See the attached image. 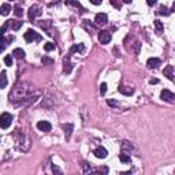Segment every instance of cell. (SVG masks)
Listing matches in <instances>:
<instances>
[{
  "mask_svg": "<svg viewBox=\"0 0 175 175\" xmlns=\"http://www.w3.org/2000/svg\"><path fill=\"white\" fill-rule=\"evenodd\" d=\"M25 40H26V43H33V41H36V43H40L43 40V37L40 36L37 32H34L33 29H29V30H26V33H25Z\"/></svg>",
  "mask_w": 175,
  "mask_h": 175,
  "instance_id": "obj_3",
  "label": "cell"
},
{
  "mask_svg": "<svg viewBox=\"0 0 175 175\" xmlns=\"http://www.w3.org/2000/svg\"><path fill=\"white\" fill-rule=\"evenodd\" d=\"M107 104L111 107H121V104L118 103V101H115V100H112V99H110V100H107Z\"/></svg>",
  "mask_w": 175,
  "mask_h": 175,
  "instance_id": "obj_33",
  "label": "cell"
},
{
  "mask_svg": "<svg viewBox=\"0 0 175 175\" xmlns=\"http://www.w3.org/2000/svg\"><path fill=\"white\" fill-rule=\"evenodd\" d=\"M3 60H4V65H6V66H13V62H14V60H13V56H11V55H6Z\"/></svg>",
  "mask_w": 175,
  "mask_h": 175,
  "instance_id": "obj_30",
  "label": "cell"
},
{
  "mask_svg": "<svg viewBox=\"0 0 175 175\" xmlns=\"http://www.w3.org/2000/svg\"><path fill=\"white\" fill-rule=\"evenodd\" d=\"M55 48H56V45H55L54 43H47L45 45H44V49H45L47 52H49V51H54Z\"/></svg>",
  "mask_w": 175,
  "mask_h": 175,
  "instance_id": "obj_31",
  "label": "cell"
},
{
  "mask_svg": "<svg viewBox=\"0 0 175 175\" xmlns=\"http://www.w3.org/2000/svg\"><path fill=\"white\" fill-rule=\"evenodd\" d=\"M160 97H162V100L168 101V103H175V93L170 92L168 89L162 90V93H160Z\"/></svg>",
  "mask_w": 175,
  "mask_h": 175,
  "instance_id": "obj_6",
  "label": "cell"
},
{
  "mask_svg": "<svg viewBox=\"0 0 175 175\" xmlns=\"http://www.w3.org/2000/svg\"><path fill=\"white\" fill-rule=\"evenodd\" d=\"M14 14H15V17H22L23 15V8H22V6L19 4V3H17V4L14 6Z\"/></svg>",
  "mask_w": 175,
  "mask_h": 175,
  "instance_id": "obj_23",
  "label": "cell"
},
{
  "mask_svg": "<svg viewBox=\"0 0 175 175\" xmlns=\"http://www.w3.org/2000/svg\"><path fill=\"white\" fill-rule=\"evenodd\" d=\"M106 92H107V84L103 82V84L100 85V93L104 96V95H106Z\"/></svg>",
  "mask_w": 175,
  "mask_h": 175,
  "instance_id": "obj_34",
  "label": "cell"
},
{
  "mask_svg": "<svg viewBox=\"0 0 175 175\" xmlns=\"http://www.w3.org/2000/svg\"><path fill=\"white\" fill-rule=\"evenodd\" d=\"M52 173H54V175H63L62 170H60L56 164H52Z\"/></svg>",
  "mask_w": 175,
  "mask_h": 175,
  "instance_id": "obj_32",
  "label": "cell"
},
{
  "mask_svg": "<svg viewBox=\"0 0 175 175\" xmlns=\"http://www.w3.org/2000/svg\"><path fill=\"white\" fill-rule=\"evenodd\" d=\"M63 130H65V134H66V140H70V137H71V133H73V129H74V126H73L71 123H66L63 125Z\"/></svg>",
  "mask_w": 175,
  "mask_h": 175,
  "instance_id": "obj_14",
  "label": "cell"
},
{
  "mask_svg": "<svg viewBox=\"0 0 175 175\" xmlns=\"http://www.w3.org/2000/svg\"><path fill=\"white\" fill-rule=\"evenodd\" d=\"M37 129H39L40 131H44V133H48V131H51L52 126L49 122L47 121H40L39 123H37Z\"/></svg>",
  "mask_w": 175,
  "mask_h": 175,
  "instance_id": "obj_10",
  "label": "cell"
},
{
  "mask_svg": "<svg viewBox=\"0 0 175 175\" xmlns=\"http://www.w3.org/2000/svg\"><path fill=\"white\" fill-rule=\"evenodd\" d=\"M107 155H108V152L103 147H99L97 149H95V156L99 157V159H104V157H107Z\"/></svg>",
  "mask_w": 175,
  "mask_h": 175,
  "instance_id": "obj_13",
  "label": "cell"
},
{
  "mask_svg": "<svg viewBox=\"0 0 175 175\" xmlns=\"http://www.w3.org/2000/svg\"><path fill=\"white\" fill-rule=\"evenodd\" d=\"M41 14H43L41 7H40V6H37V4H34V6H32V7L29 8L28 15H29V19H30V21H34V19H36L37 17H40Z\"/></svg>",
  "mask_w": 175,
  "mask_h": 175,
  "instance_id": "obj_5",
  "label": "cell"
},
{
  "mask_svg": "<svg viewBox=\"0 0 175 175\" xmlns=\"http://www.w3.org/2000/svg\"><path fill=\"white\" fill-rule=\"evenodd\" d=\"M82 171H84V175H92V166H90V163L88 162H82Z\"/></svg>",
  "mask_w": 175,
  "mask_h": 175,
  "instance_id": "obj_18",
  "label": "cell"
},
{
  "mask_svg": "<svg viewBox=\"0 0 175 175\" xmlns=\"http://www.w3.org/2000/svg\"><path fill=\"white\" fill-rule=\"evenodd\" d=\"M173 10H175V3H174V4H173Z\"/></svg>",
  "mask_w": 175,
  "mask_h": 175,
  "instance_id": "obj_41",
  "label": "cell"
},
{
  "mask_svg": "<svg viewBox=\"0 0 175 175\" xmlns=\"http://www.w3.org/2000/svg\"><path fill=\"white\" fill-rule=\"evenodd\" d=\"M2 84H0V88H2V89H4L6 86H7V73L4 71V70H3L2 71Z\"/></svg>",
  "mask_w": 175,
  "mask_h": 175,
  "instance_id": "obj_27",
  "label": "cell"
},
{
  "mask_svg": "<svg viewBox=\"0 0 175 175\" xmlns=\"http://www.w3.org/2000/svg\"><path fill=\"white\" fill-rule=\"evenodd\" d=\"M13 56L17 58V59H23L25 58V51L22 48H15L13 51Z\"/></svg>",
  "mask_w": 175,
  "mask_h": 175,
  "instance_id": "obj_21",
  "label": "cell"
},
{
  "mask_svg": "<svg viewBox=\"0 0 175 175\" xmlns=\"http://www.w3.org/2000/svg\"><path fill=\"white\" fill-rule=\"evenodd\" d=\"M37 97H39V92H36L33 85H30L29 82H18L10 93V101L15 107L30 106L37 100Z\"/></svg>",
  "mask_w": 175,
  "mask_h": 175,
  "instance_id": "obj_1",
  "label": "cell"
},
{
  "mask_svg": "<svg viewBox=\"0 0 175 175\" xmlns=\"http://www.w3.org/2000/svg\"><path fill=\"white\" fill-rule=\"evenodd\" d=\"M121 175H131V171H126V173H122Z\"/></svg>",
  "mask_w": 175,
  "mask_h": 175,
  "instance_id": "obj_39",
  "label": "cell"
},
{
  "mask_svg": "<svg viewBox=\"0 0 175 175\" xmlns=\"http://www.w3.org/2000/svg\"><path fill=\"white\" fill-rule=\"evenodd\" d=\"M160 65H162V60H160L159 58H151V59H148V62H147L148 69H157Z\"/></svg>",
  "mask_w": 175,
  "mask_h": 175,
  "instance_id": "obj_11",
  "label": "cell"
},
{
  "mask_svg": "<svg viewBox=\"0 0 175 175\" xmlns=\"http://www.w3.org/2000/svg\"><path fill=\"white\" fill-rule=\"evenodd\" d=\"M108 171H110V168L107 166H100L99 168H96L95 175H108Z\"/></svg>",
  "mask_w": 175,
  "mask_h": 175,
  "instance_id": "obj_20",
  "label": "cell"
},
{
  "mask_svg": "<svg viewBox=\"0 0 175 175\" xmlns=\"http://www.w3.org/2000/svg\"><path fill=\"white\" fill-rule=\"evenodd\" d=\"M111 3H112V4L115 6V7H121V4H118V3H115V2H111Z\"/></svg>",
  "mask_w": 175,
  "mask_h": 175,
  "instance_id": "obj_40",
  "label": "cell"
},
{
  "mask_svg": "<svg viewBox=\"0 0 175 175\" xmlns=\"http://www.w3.org/2000/svg\"><path fill=\"white\" fill-rule=\"evenodd\" d=\"M140 47H141V43L137 41L136 44H134V52H136V55L140 54Z\"/></svg>",
  "mask_w": 175,
  "mask_h": 175,
  "instance_id": "obj_35",
  "label": "cell"
},
{
  "mask_svg": "<svg viewBox=\"0 0 175 175\" xmlns=\"http://www.w3.org/2000/svg\"><path fill=\"white\" fill-rule=\"evenodd\" d=\"M37 25H39L43 30H45L48 36H54V33H52V29H51L52 28V22L51 21H48V19H47V21H39V22H37Z\"/></svg>",
  "mask_w": 175,
  "mask_h": 175,
  "instance_id": "obj_7",
  "label": "cell"
},
{
  "mask_svg": "<svg viewBox=\"0 0 175 175\" xmlns=\"http://www.w3.org/2000/svg\"><path fill=\"white\" fill-rule=\"evenodd\" d=\"M71 70H73V65H71V62H70V55H69V56H66L65 60H63V71H65L66 74H70Z\"/></svg>",
  "mask_w": 175,
  "mask_h": 175,
  "instance_id": "obj_12",
  "label": "cell"
},
{
  "mask_svg": "<svg viewBox=\"0 0 175 175\" xmlns=\"http://www.w3.org/2000/svg\"><path fill=\"white\" fill-rule=\"evenodd\" d=\"M173 71H174V67H173V66H167V67L164 69V71H163V74H164V77H167L168 80L173 81V80H174V74H173Z\"/></svg>",
  "mask_w": 175,
  "mask_h": 175,
  "instance_id": "obj_17",
  "label": "cell"
},
{
  "mask_svg": "<svg viewBox=\"0 0 175 175\" xmlns=\"http://www.w3.org/2000/svg\"><path fill=\"white\" fill-rule=\"evenodd\" d=\"M155 28H156V33L157 34H162L163 33V29H164V26H163V23L159 21V19H156L155 21Z\"/></svg>",
  "mask_w": 175,
  "mask_h": 175,
  "instance_id": "obj_25",
  "label": "cell"
},
{
  "mask_svg": "<svg viewBox=\"0 0 175 175\" xmlns=\"http://www.w3.org/2000/svg\"><path fill=\"white\" fill-rule=\"evenodd\" d=\"M157 14L159 15H164V17H167V15H170L171 14V11L168 10L166 6H160V8H159V11H157Z\"/></svg>",
  "mask_w": 175,
  "mask_h": 175,
  "instance_id": "obj_24",
  "label": "cell"
},
{
  "mask_svg": "<svg viewBox=\"0 0 175 175\" xmlns=\"http://www.w3.org/2000/svg\"><path fill=\"white\" fill-rule=\"evenodd\" d=\"M90 3H92V4H95V6L101 4V2H100V0H90Z\"/></svg>",
  "mask_w": 175,
  "mask_h": 175,
  "instance_id": "obj_36",
  "label": "cell"
},
{
  "mask_svg": "<svg viewBox=\"0 0 175 175\" xmlns=\"http://www.w3.org/2000/svg\"><path fill=\"white\" fill-rule=\"evenodd\" d=\"M8 25L11 26V29H13V30H19V29L22 28L23 22L22 21H8Z\"/></svg>",
  "mask_w": 175,
  "mask_h": 175,
  "instance_id": "obj_22",
  "label": "cell"
},
{
  "mask_svg": "<svg viewBox=\"0 0 175 175\" xmlns=\"http://www.w3.org/2000/svg\"><path fill=\"white\" fill-rule=\"evenodd\" d=\"M122 149L123 151H133L134 149V147H133V144L131 142H129V141H122Z\"/></svg>",
  "mask_w": 175,
  "mask_h": 175,
  "instance_id": "obj_26",
  "label": "cell"
},
{
  "mask_svg": "<svg viewBox=\"0 0 175 175\" xmlns=\"http://www.w3.org/2000/svg\"><path fill=\"white\" fill-rule=\"evenodd\" d=\"M11 123H13V115L8 112H3L2 116H0V126H2V129L3 130L8 129L11 126Z\"/></svg>",
  "mask_w": 175,
  "mask_h": 175,
  "instance_id": "obj_4",
  "label": "cell"
},
{
  "mask_svg": "<svg viewBox=\"0 0 175 175\" xmlns=\"http://www.w3.org/2000/svg\"><path fill=\"white\" fill-rule=\"evenodd\" d=\"M14 138H15V141H17V147H18L21 151L26 152V151L29 149L30 142H29V138L25 136V134H22L19 130H15V133H14Z\"/></svg>",
  "mask_w": 175,
  "mask_h": 175,
  "instance_id": "obj_2",
  "label": "cell"
},
{
  "mask_svg": "<svg viewBox=\"0 0 175 175\" xmlns=\"http://www.w3.org/2000/svg\"><path fill=\"white\" fill-rule=\"evenodd\" d=\"M99 41H100L101 44H110L111 41V33L110 32H107V30H101V32H99Z\"/></svg>",
  "mask_w": 175,
  "mask_h": 175,
  "instance_id": "obj_8",
  "label": "cell"
},
{
  "mask_svg": "<svg viewBox=\"0 0 175 175\" xmlns=\"http://www.w3.org/2000/svg\"><path fill=\"white\" fill-rule=\"evenodd\" d=\"M95 22H96V25L104 26V25H107V22H108V17H107V14L100 13L95 17Z\"/></svg>",
  "mask_w": 175,
  "mask_h": 175,
  "instance_id": "obj_9",
  "label": "cell"
},
{
  "mask_svg": "<svg viewBox=\"0 0 175 175\" xmlns=\"http://www.w3.org/2000/svg\"><path fill=\"white\" fill-rule=\"evenodd\" d=\"M148 6H155V4H156V0H148Z\"/></svg>",
  "mask_w": 175,
  "mask_h": 175,
  "instance_id": "obj_37",
  "label": "cell"
},
{
  "mask_svg": "<svg viewBox=\"0 0 175 175\" xmlns=\"http://www.w3.org/2000/svg\"><path fill=\"white\" fill-rule=\"evenodd\" d=\"M118 90L125 96H131L134 93V89L133 88H130V86H119Z\"/></svg>",
  "mask_w": 175,
  "mask_h": 175,
  "instance_id": "obj_15",
  "label": "cell"
},
{
  "mask_svg": "<svg viewBox=\"0 0 175 175\" xmlns=\"http://www.w3.org/2000/svg\"><path fill=\"white\" fill-rule=\"evenodd\" d=\"M11 11V4H8V3H3L2 6H0V13H2V15H8Z\"/></svg>",
  "mask_w": 175,
  "mask_h": 175,
  "instance_id": "obj_19",
  "label": "cell"
},
{
  "mask_svg": "<svg viewBox=\"0 0 175 175\" xmlns=\"http://www.w3.org/2000/svg\"><path fill=\"white\" fill-rule=\"evenodd\" d=\"M84 49H85V45H84V44H77V45H73L71 49H70V55L74 54V52H77V54H82Z\"/></svg>",
  "mask_w": 175,
  "mask_h": 175,
  "instance_id": "obj_16",
  "label": "cell"
},
{
  "mask_svg": "<svg viewBox=\"0 0 175 175\" xmlns=\"http://www.w3.org/2000/svg\"><path fill=\"white\" fill-rule=\"evenodd\" d=\"M159 82V80H156V78H155V80H151V84H157Z\"/></svg>",
  "mask_w": 175,
  "mask_h": 175,
  "instance_id": "obj_38",
  "label": "cell"
},
{
  "mask_svg": "<svg viewBox=\"0 0 175 175\" xmlns=\"http://www.w3.org/2000/svg\"><path fill=\"white\" fill-rule=\"evenodd\" d=\"M41 62L44 63V66H52L55 60L51 59V58H48V56H43V58H41Z\"/></svg>",
  "mask_w": 175,
  "mask_h": 175,
  "instance_id": "obj_29",
  "label": "cell"
},
{
  "mask_svg": "<svg viewBox=\"0 0 175 175\" xmlns=\"http://www.w3.org/2000/svg\"><path fill=\"white\" fill-rule=\"evenodd\" d=\"M119 160H121L122 163H130L131 162V157L129 156V155H126V153H121L119 155Z\"/></svg>",
  "mask_w": 175,
  "mask_h": 175,
  "instance_id": "obj_28",
  "label": "cell"
}]
</instances>
